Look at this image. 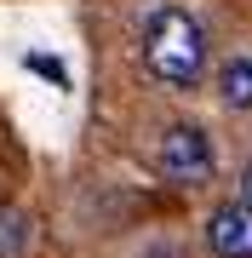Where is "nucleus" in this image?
I'll list each match as a JSON object with an SVG mask.
<instances>
[{
  "instance_id": "obj_1",
  "label": "nucleus",
  "mask_w": 252,
  "mask_h": 258,
  "mask_svg": "<svg viewBox=\"0 0 252 258\" xmlns=\"http://www.w3.org/2000/svg\"><path fill=\"white\" fill-rule=\"evenodd\" d=\"M206 63H212V40H206L201 18L160 6L149 18V29H143V75L172 86V92H189V86H201Z\"/></svg>"
},
{
  "instance_id": "obj_2",
  "label": "nucleus",
  "mask_w": 252,
  "mask_h": 258,
  "mask_svg": "<svg viewBox=\"0 0 252 258\" xmlns=\"http://www.w3.org/2000/svg\"><path fill=\"white\" fill-rule=\"evenodd\" d=\"M155 166H160V178L178 189H201L206 178H212V138H206V126L201 120H172L166 132H160V144H155Z\"/></svg>"
},
{
  "instance_id": "obj_3",
  "label": "nucleus",
  "mask_w": 252,
  "mask_h": 258,
  "mask_svg": "<svg viewBox=\"0 0 252 258\" xmlns=\"http://www.w3.org/2000/svg\"><path fill=\"white\" fill-rule=\"evenodd\" d=\"M201 235H206V252L212 258H252V207L235 201V195L218 201L212 212H206Z\"/></svg>"
},
{
  "instance_id": "obj_4",
  "label": "nucleus",
  "mask_w": 252,
  "mask_h": 258,
  "mask_svg": "<svg viewBox=\"0 0 252 258\" xmlns=\"http://www.w3.org/2000/svg\"><path fill=\"white\" fill-rule=\"evenodd\" d=\"M212 86H218V103H224V109L252 115V52L224 57V63H218V75H212Z\"/></svg>"
},
{
  "instance_id": "obj_5",
  "label": "nucleus",
  "mask_w": 252,
  "mask_h": 258,
  "mask_svg": "<svg viewBox=\"0 0 252 258\" xmlns=\"http://www.w3.org/2000/svg\"><path fill=\"white\" fill-rule=\"evenodd\" d=\"M23 247H29V212L23 207H0V258H23Z\"/></svg>"
},
{
  "instance_id": "obj_6",
  "label": "nucleus",
  "mask_w": 252,
  "mask_h": 258,
  "mask_svg": "<svg viewBox=\"0 0 252 258\" xmlns=\"http://www.w3.org/2000/svg\"><path fill=\"white\" fill-rule=\"evenodd\" d=\"M235 201H246V207H252V161L241 166V184H235Z\"/></svg>"
},
{
  "instance_id": "obj_7",
  "label": "nucleus",
  "mask_w": 252,
  "mask_h": 258,
  "mask_svg": "<svg viewBox=\"0 0 252 258\" xmlns=\"http://www.w3.org/2000/svg\"><path fill=\"white\" fill-rule=\"evenodd\" d=\"M29 69H40V75H52V81H63V63H52V57H29Z\"/></svg>"
}]
</instances>
